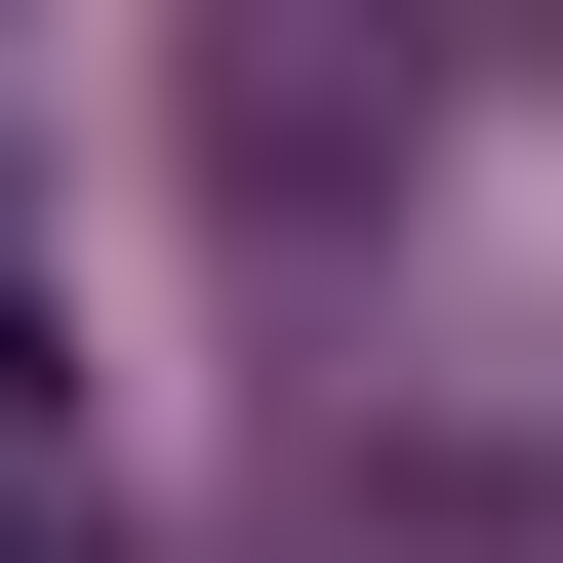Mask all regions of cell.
Here are the masks:
<instances>
[{
	"label": "cell",
	"instance_id": "cell-2",
	"mask_svg": "<svg viewBox=\"0 0 563 563\" xmlns=\"http://www.w3.org/2000/svg\"><path fill=\"white\" fill-rule=\"evenodd\" d=\"M0 483H41V242H0Z\"/></svg>",
	"mask_w": 563,
	"mask_h": 563
},
{
	"label": "cell",
	"instance_id": "cell-1",
	"mask_svg": "<svg viewBox=\"0 0 563 563\" xmlns=\"http://www.w3.org/2000/svg\"><path fill=\"white\" fill-rule=\"evenodd\" d=\"M443 162V0H201V201L242 242H363Z\"/></svg>",
	"mask_w": 563,
	"mask_h": 563
}]
</instances>
